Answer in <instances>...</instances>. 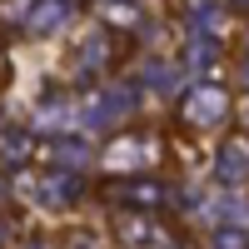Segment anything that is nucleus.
<instances>
[{
    "label": "nucleus",
    "mask_w": 249,
    "mask_h": 249,
    "mask_svg": "<svg viewBox=\"0 0 249 249\" xmlns=\"http://www.w3.org/2000/svg\"><path fill=\"white\" fill-rule=\"evenodd\" d=\"M224 110H230V95L224 90H195L190 105H184V120L190 124H214V120H224Z\"/></svg>",
    "instance_id": "nucleus-1"
}]
</instances>
